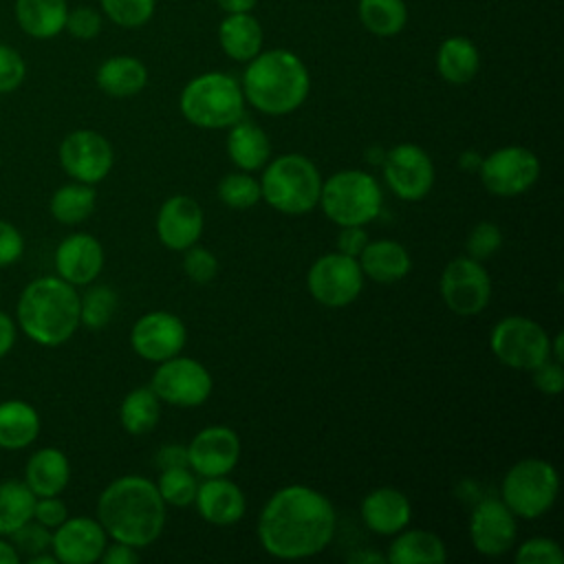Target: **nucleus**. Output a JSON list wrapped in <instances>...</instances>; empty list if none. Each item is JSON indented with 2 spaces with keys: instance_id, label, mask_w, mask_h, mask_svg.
I'll return each instance as SVG.
<instances>
[{
  "instance_id": "7c9ffc66",
  "label": "nucleus",
  "mask_w": 564,
  "mask_h": 564,
  "mask_svg": "<svg viewBox=\"0 0 564 564\" xmlns=\"http://www.w3.org/2000/svg\"><path fill=\"white\" fill-rule=\"evenodd\" d=\"M40 434L37 410L22 401L9 399L0 403V447L2 449H24Z\"/></svg>"
},
{
  "instance_id": "9b49d317",
  "label": "nucleus",
  "mask_w": 564,
  "mask_h": 564,
  "mask_svg": "<svg viewBox=\"0 0 564 564\" xmlns=\"http://www.w3.org/2000/svg\"><path fill=\"white\" fill-rule=\"evenodd\" d=\"M150 388L154 390L159 401L178 408H196L205 403L212 394V375L200 361L176 355L159 364L152 375Z\"/></svg>"
},
{
  "instance_id": "864d4df0",
  "label": "nucleus",
  "mask_w": 564,
  "mask_h": 564,
  "mask_svg": "<svg viewBox=\"0 0 564 564\" xmlns=\"http://www.w3.org/2000/svg\"><path fill=\"white\" fill-rule=\"evenodd\" d=\"M99 560L104 564H134L139 560V553H137L134 546L115 540V544H106Z\"/></svg>"
},
{
  "instance_id": "72a5a7b5",
  "label": "nucleus",
  "mask_w": 564,
  "mask_h": 564,
  "mask_svg": "<svg viewBox=\"0 0 564 564\" xmlns=\"http://www.w3.org/2000/svg\"><path fill=\"white\" fill-rule=\"evenodd\" d=\"M159 416H161L159 397L154 394V390L150 386L130 390L119 405V421H121L123 430L130 434H137V436L154 430Z\"/></svg>"
},
{
  "instance_id": "393cba45",
  "label": "nucleus",
  "mask_w": 564,
  "mask_h": 564,
  "mask_svg": "<svg viewBox=\"0 0 564 564\" xmlns=\"http://www.w3.org/2000/svg\"><path fill=\"white\" fill-rule=\"evenodd\" d=\"M68 0H15L13 13L22 33L33 40H53L64 31Z\"/></svg>"
},
{
  "instance_id": "f8f14e48",
  "label": "nucleus",
  "mask_w": 564,
  "mask_h": 564,
  "mask_svg": "<svg viewBox=\"0 0 564 564\" xmlns=\"http://www.w3.org/2000/svg\"><path fill=\"white\" fill-rule=\"evenodd\" d=\"M540 176L538 156L522 145L494 150L480 161V181L496 196H518L527 192Z\"/></svg>"
},
{
  "instance_id": "e433bc0d",
  "label": "nucleus",
  "mask_w": 564,
  "mask_h": 564,
  "mask_svg": "<svg viewBox=\"0 0 564 564\" xmlns=\"http://www.w3.org/2000/svg\"><path fill=\"white\" fill-rule=\"evenodd\" d=\"M115 311H117V293L106 284L90 286L79 297V324H84L90 330H99L106 324H110Z\"/></svg>"
},
{
  "instance_id": "c85d7f7f",
  "label": "nucleus",
  "mask_w": 564,
  "mask_h": 564,
  "mask_svg": "<svg viewBox=\"0 0 564 564\" xmlns=\"http://www.w3.org/2000/svg\"><path fill=\"white\" fill-rule=\"evenodd\" d=\"M227 154L242 172H256L264 167L269 161V154H271L269 137L258 123L242 117L240 121L229 126Z\"/></svg>"
},
{
  "instance_id": "a18cd8bd",
  "label": "nucleus",
  "mask_w": 564,
  "mask_h": 564,
  "mask_svg": "<svg viewBox=\"0 0 564 564\" xmlns=\"http://www.w3.org/2000/svg\"><path fill=\"white\" fill-rule=\"evenodd\" d=\"M26 77L24 57L9 44H0V95L13 93Z\"/></svg>"
},
{
  "instance_id": "ea45409f",
  "label": "nucleus",
  "mask_w": 564,
  "mask_h": 564,
  "mask_svg": "<svg viewBox=\"0 0 564 564\" xmlns=\"http://www.w3.org/2000/svg\"><path fill=\"white\" fill-rule=\"evenodd\" d=\"M104 15L123 29L143 26L156 7V0H99Z\"/></svg>"
},
{
  "instance_id": "ddd939ff",
  "label": "nucleus",
  "mask_w": 564,
  "mask_h": 564,
  "mask_svg": "<svg viewBox=\"0 0 564 564\" xmlns=\"http://www.w3.org/2000/svg\"><path fill=\"white\" fill-rule=\"evenodd\" d=\"M441 295L447 308L460 317L480 313L491 297V280L485 267L469 258H454L441 275Z\"/></svg>"
},
{
  "instance_id": "a211bd4d",
  "label": "nucleus",
  "mask_w": 564,
  "mask_h": 564,
  "mask_svg": "<svg viewBox=\"0 0 564 564\" xmlns=\"http://www.w3.org/2000/svg\"><path fill=\"white\" fill-rule=\"evenodd\" d=\"M469 540L480 555L507 553L516 542V516L498 498L480 500L469 516Z\"/></svg>"
},
{
  "instance_id": "4d7b16f0",
  "label": "nucleus",
  "mask_w": 564,
  "mask_h": 564,
  "mask_svg": "<svg viewBox=\"0 0 564 564\" xmlns=\"http://www.w3.org/2000/svg\"><path fill=\"white\" fill-rule=\"evenodd\" d=\"M18 562H20V553L11 542L2 540L0 535V564H18Z\"/></svg>"
},
{
  "instance_id": "4c0bfd02",
  "label": "nucleus",
  "mask_w": 564,
  "mask_h": 564,
  "mask_svg": "<svg viewBox=\"0 0 564 564\" xmlns=\"http://www.w3.org/2000/svg\"><path fill=\"white\" fill-rule=\"evenodd\" d=\"M156 489H159L165 505L187 507L196 498L198 482H196L194 471L189 467H172V469L161 471Z\"/></svg>"
},
{
  "instance_id": "b1692460",
  "label": "nucleus",
  "mask_w": 564,
  "mask_h": 564,
  "mask_svg": "<svg viewBox=\"0 0 564 564\" xmlns=\"http://www.w3.org/2000/svg\"><path fill=\"white\" fill-rule=\"evenodd\" d=\"M70 480V465L62 449L42 447L33 452L24 467V482L40 496H59Z\"/></svg>"
},
{
  "instance_id": "8fccbe9b",
  "label": "nucleus",
  "mask_w": 564,
  "mask_h": 564,
  "mask_svg": "<svg viewBox=\"0 0 564 564\" xmlns=\"http://www.w3.org/2000/svg\"><path fill=\"white\" fill-rule=\"evenodd\" d=\"M24 253L22 234L7 220H0V269L18 262Z\"/></svg>"
},
{
  "instance_id": "473e14b6",
  "label": "nucleus",
  "mask_w": 564,
  "mask_h": 564,
  "mask_svg": "<svg viewBox=\"0 0 564 564\" xmlns=\"http://www.w3.org/2000/svg\"><path fill=\"white\" fill-rule=\"evenodd\" d=\"M35 494L24 480L0 482V535H11L24 522L33 520Z\"/></svg>"
},
{
  "instance_id": "79ce46f5",
  "label": "nucleus",
  "mask_w": 564,
  "mask_h": 564,
  "mask_svg": "<svg viewBox=\"0 0 564 564\" xmlns=\"http://www.w3.org/2000/svg\"><path fill=\"white\" fill-rule=\"evenodd\" d=\"M518 564H562L564 551L551 538H531L516 551Z\"/></svg>"
},
{
  "instance_id": "412c9836",
  "label": "nucleus",
  "mask_w": 564,
  "mask_h": 564,
  "mask_svg": "<svg viewBox=\"0 0 564 564\" xmlns=\"http://www.w3.org/2000/svg\"><path fill=\"white\" fill-rule=\"evenodd\" d=\"M104 269V247L90 234H70L55 249V271L73 286L97 280Z\"/></svg>"
},
{
  "instance_id": "a878e982",
  "label": "nucleus",
  "mask_w": 564,
  "mask_h": 564,
  "mask_svg": "<svg viewBox=\"0 0 564 564\" xmlns=\"http://www.w3.org/2000/svg\"><path fill=\"white\" fill-rule=\"evenodd\" d=\"M359 267L364 275L379 284H392L408 275L412 260L405 247L397 240H368L364 251L359 253Z\"/></svg>"
},
{
  "instance_id": "423d86ee",
  "label": "nucleus",
  "mask_w": 564,
  "mask_h": 564,
  "mask_svg": "<svg viewBox=\"0 0 564 564\" xmlns=\"http://www.w3.org/2000/svg\"><path fill=\"white\" fill-rule=\"evenodd\" d=\"M322 176L304 154H282L267 161L260 178V198L282 214H306L319 203Z\"/></svg>"
},
{
  "instance_id": "c756f323",
  "label": "nucleus",
  "mask_w": 564,
  "mask_h": 564,
  "mask_svg": "<svg viewBox=\"0 0 564 564\" xmlns=\"http://www.w3.org/2000/svg\"><path fill=\"white\" fill-rule=\"evenodd\" d=\"M386 560L390 564H441L447 560L443 540L425 529H401L392 540Z\"/></svg>"
},
{
  "instance_id": "6e6552de",
  "label": "nucleus",
  "mask_w": 564,
  "mask_h": 564,
  "mask_svg": "<svg viewBox=\"0 0 564 564\" xmlns=\"http://www.w3.org/2000/svg\"><path fill=\"white\" fill-rule=\"evenodd\" d=\"M557 489L560 478L551 463L542 458H522L505 474L500 485V500L513 516L533 520L553 507Z\"/></svg>"
},
{
  "instance_id": "f03ea898",
  "label": "nucleus",
  "mask_w": 564,
  "mask_h": 564,
  "mask_svg": "<svg viewBox=\"0 0 564 564\" xmlns=\"http://www.w3.org/2000/svg\"><path fill=\"white\" fill-rule=\"evenodd\" d=\"M97 520L112 540L143 549L163 531L165 502L152 480L143 476H121L101 491Z\"/></svg>"
},
{
  "instance_id": "09e8293b",
  "label": "nucleus",
  "mask_w": 564,
  "mask_h": 564,
  "mask_svg": "<svg viewBox=\"0 0 564 564\" xmlns=\"http://www.w3.org/2000/svg\"><path fill=\"white\" fill-rule=\"evenodd\" d=\"M66 518H68L66 505L57 496H40V498H35V507H33V520L35 522L44 524L46 529H55Z\"/></svg>"
},
{
  "instance_id": "c03bdc74",
  "label": "nucleus",
  "mask_w": 564,
  "mask_h": 564,
  "mask_svg": "<svg viewBox=\"0 0 564 564\" xmlns=\"http://www.w3.org/2000/svg\"><path fill=\"white\" fill-rule=\"evenodd\" d=\"M183 269L187 273V278L196 284H207L216 278L218 273V260L216 256L205 249V247H198L196 242L192 247L185 249V256H183Z\"/></svg>"
},
{
  "instance_id": "dca6fc26",
  "label": "nucleus",
  "mask_w": 564,
  "mask_h": 564,
  "mask_svg": "<svg viewBox=\"0 0 564 564\" xmlns=\"http://www.w3.org/2000/svg\"><path fill=\"white\" fill-rule=\"evenodd\" d=\"M187 339L185 324L181 317L167 311H150L141 315L130 330L132 350L148 361H165L176 357Z\"/></svg>"
},
{
  "instance_id": "de8ad7c7",
  "label": "nucleus",
  "mask_w": 564,
  "mask_h": 564,
  "mask_svg": "<svg viewBox=\"0 0 564 564\" xmlns=\"http://www.w3.org/2000/svg\"><path fill=\"white\" fill-rule=\"evenodd\" d=\"M533 383L542 394H560L564 388V370H562V361L557 359H544L542 364H538L533 370Z\"/></svg>"
},
{
  "instance_id": "f3484780",
  "label": "nucleus",
  "mask_w": 564,
  "mask_h": 564,
  "mask_svg": "<svg viewBox=\"0 0 564 564\" xmlns=\"http://www.w3.org/2000/svg\"><path fill=\"white\" fill-rule=\"evenodd\" d=\"M240 458V438L225 425L200 430L187 445V465L203 478L227 476Z\"/></svg>"
},
{
  "instance_id": "4be33fe9",
  "label": "nucleus",
  "mask_w": 564,
  "mask_h": 564,
  "mask_svg": "<svg viewBox=\"0 0 564 564\" xmlns=\"http://www.w3.org/2000/svg\"><path fill=\"white\" fill-rule=\"evenodd\" d=\"M194 502L200 518L216 527L238 522L245 516L247 507L242 489L236 482L227 480L225 476L205 478V482H200L196 489Z\"/></svg>"
},
{
  "instance_id": "58836bf2",
  "label": "nucleus",
  "mask_w": 564,
  "mask_h": 564,
  "mask_svg": "<svg viewBox=\"0 0 564 564\" xmlns=\"http://www.w3.org/2000/svg\"><path fill=\"white\" fill-rule=\"evenodd\" d=\"M218 198L231 209H247L260 200V181L247 172L225 174L218 183Z\"/></svg>"
},
{
  "instance_id": "20e7f679",
  "label": "nucleus",
  "mask_w": 564,
  "mask_h": 564,
  "mask_svg": "<svg viewBox=\"0 0 564 564\" xmlns=\"http://www.w3.org/2000/svg\"><path fill=\"white\" fill-rule=\"evenodd\" d=\"M18 324L40 346L68 341L79 326V295L59 275L29 282L18 300Z\"/></svg>"
},
{
  "instance_id": "cd10ccee",
  "label": "nucleus",
  "mask_w": 564,
  "mask_h": 564,
  "mask_svg": "<svg viewBox=\"0 0 564 564\" xmlns=\"http://www.w3.org/2000/svg\"><path fill=\"white\" fill-rule=\"evenodd\" d=\"M95 79L110 97H134L148 84V68L132 55H112L99 64Z\"/></svg>"
},
{
  "instance_id": "6e6d98bb",
  "label": "nucleus",
  "mask_w": 564,
  "mask_h": 564,
  "mask_svg": "<svg viewBox=\"0 0 564 564\" xmlns=\"http://www.w3.org/2000/svg\"><path fill=\"white\" fill-rule=\"evenodd\" d=\"M218 7L225 11V13H242V11H251L258 0H216Z\"/></svg>"
},
{
  "instance_id": "2eb2a0df",
  "label": "nucleus",
  "mask_w": 564,
  "mask_h": 564,
  "mask_svg": "<svg viewBox=\"0 0 564 564\" xmlns=\"http://www.w3.org/2000/svg\"><path fill=\"white\" fill-rule=\"evenodd\" d=\"M383 176L397 198L421 200L434 185V165L423 148L399 143L383 156Z\"/></svg>"
},
{
  "instance_id": "6ab92c4d",
  "label": "nucleus",
  "mask_w": 564,
  "mask_h": 564,
  "mask_svg": "<svg viewBox=\"0 0 564 564\" xmlns=\"http://www.w3.org/2000/svg\"><path fill=\"white\" fill-rule=\"evenodd\" d=\"M106 549V531L99 520L66 518L51 535V551L62 564H93Z\"/></svg>"
},
{
  "instance_id": "603ef678",
  "label": "nucleus",
  "mask_w": 564,
  "mask_h": 564,
  "mask_svg": "<svg viewBox=\"0 0 564 564\" xmlns=\"http://www.w3.org/2000/svg\"><path fill=\"white\" fill-rule=\"evenodd\" d=\"M156 467L163 469H172V467H189L187 465V445H178V443H170L163 445L156 452Z\"/></svg>"
},
{
  "instance_id": "13d9d810",
  "label": "nucleus",
  "mask_w": 564,
  "mask_h": 564,
  "mask_svg": "<svg viewBox=\"0 0 564 564\" xmlns=\"http://www.w3.org/2000/svg\"><path fill=\"white\" fill-rule=\"evenodd\" d=\"M350 560H352V562H386V557H383V555L368 553V551H364V553H355V555H350Z\"/></svg>"
},
{
  "instance_id": "2f4dec72",
  "label": "nucleus",
  "mask_w": 564,
  "mask_h": 564,
  "mask_svg": "<svg viewBox=\"0 0 564 564\" xmlns=\"http://www.w3.org/2000/svg\"><path fill=\"white\" fill-rule=\"evenodd\" d=\"M480 66L478 46L465 35H452L436 51V70L449 84H467Z\"/></svg>"
},
{
  "instance_id": "4468645a",
  "label": "nucleus",
  "mask_w": 564,
  "mask_h": 564,
  "mask_svg": "<svg viewBox=\"0 0 564 564\" xmlns=\"http://www.w3.org/2000/svg\"><path fill=\"white\" fill-rule=\"evenodd\" d=\"M112 161L115 154L110 141L95 130H75L59 143V163L64 172L79 183L95 185L104 181Z\"/></svg>"
},
{
  "instance_id": "bf43d9fd",
  "label": "nucleus",
  "mask_w": 564,
  "mask_h": 564,
  "mask_svg": "<svg viewBox=\"0 0 564 564\" xmlns=\"http://www.w3.org/2000/svg\"><path fill=\"white\" fill-rule=\"evenodd\" d=\"M57 560H55V555L51 553V555H46V553H40V555H33V557H29V564H55Z\"/></svg>"
},
{
  "instance_id": "3c124183",
  "label": "nucleus",
  "mask_w": 564,
  "mask_h": 564,
  "mask_svg": "<svg viewBox=\"0 0 564 564\" xmlns=\"http://www.w3.org/2000/svg\"><path fill=\"white\" fill-rule=\"evenodd\" d=\"M366 245H368V234L364 231L361 225L341 227V231L337 236V251L339 253H346L350 258H359V253L364 251Z\"/></svg>"
},
{
  "instance_id": "39448f33",
  "label": "nucleus",
  "mask_w": 564,
  "mask_h": 564,
  "mask_svg": "<svg viewBox=\"0 0 564 564\" xmlns=\"http://www.w3.org/2000/svg\"><path fill=\"white\" fill-rule=\"evenodd\" d=\"M183 117L196 128L220 130L245 117L242 86L227 73H203L185 84L178 99Z\"/></svg>"
},
{
  "instance_id": "f257e3e1",
  "label": "nucleus",
  "mask_w": 564,
  "mask_h": 564,
  "mask_svg": "<svg viewBox=\"0 0 564 564\" xmlns=\"http://www.w3.org/2000/svg\"><path fill=\"white\" fill-rule=\"evenodd\" d=\"M335 535L330 500L306 485L278 489L260 511V546L280 560H302L324 551Z\"/></svg>"
},
{
  "instance_id": "c9c22d12",
  "label": "nucleus",
  "mask_w": 564,
  "mask_h": 564,
  "mask_svg": "<svg viewBox=\"0 0 564 564\" xmlns=\"http://www.w3.org/2000/svg\"><path fill=\"white\" fill-rule=\"evenodd\" d=\"M357 13L364 29L379 37L401 33L408 22V7L403 0H359Z\"/></svg>"
},
{
  "instance_id": "bb28decb",
  "label": "nucleus",
  "mask_w": 564,
  "mask_h": 564,
  "mask_svg": "<svg viewBox=\"0 0 564 564\" xmlns=\"http://www.w3.org/2000/svg\"><path fill=\"white\" fill-rule=\"evenodd\" d=\"M218 42L225 55H229L231 59L249 62L262 51L264 33L251 11L227 13V18L218 26Z\"/></svg>"
},
{
  "instance_id": "9d476101",
  "label": "nucleus",
  "mask_w": 564,
  "mask_h": 564,
  "mask_svg": "<svg viewBox=\"0 0 564 564\" xmlns=\"http://www.w3.org/2000/svg\"><path fill=\"white\" fill-rule=\"evenodd\" d=\"M308 293L324 306L341 308L357 300L364 286V271L357 258L346 253H326L317 258L306 275Z\"/></svg>"
},
{
  "instance_id": "5fc2aeb1",
  "label": "nucleus",
  "mask_w": 564,
  "mask_h": 564,
  "mask_svg": "<svg viewBox=\"0 0 564 564\" xmlns=\"http://www.w3.org/2000/svg\"><path fill=\"white\" fill-rule=\"evenodd\" d=\"M13 344H15V324L4 311H0V359L9 355Z\"/></svg>"
},
{
  "instance_id": "49530a36",
  "label": "nucleus",
  "mask_w": 564,
  "mask_h": 564,
  "mask_svg": "<svg viewBox=\"0 0 564 564\" xmlns=\"http://www.w3.org/2000/svg\"><path fill=\"white\" fill-rule=\"evenodd\" d=\"M101 13L93 7H75L68 9L64 31H68L75 40H93L101 33Z\"/></svg>"
},
{
  "instance_id": "0eeeda50",
  "label": "nucleus",
  "mask_w": 564,
  "mask_h": 564,
  "mask_svg": "<svg viewBox=\"0 0 564 564\" xmlns=\"http://www.w3.org/2000/svg\"><path fill=\"white\" fill-rule=\"evenodd\" d=\"M383 194L375 176L364 170H341L322 183L319 205L339 227L366 225L381 212Z\"/></svg>"
},
{
  "instance_id": "aec40b11",
  "label": "nucleus",
  "mask_w": 564,
  "mask_h": 564,
  "mask_svg": "<svg viewBox=\"0 0 564 564\" xmlns=\"http://www.w3.org/2000/svg\"><path fill=\"white\" fill-rule=\"evenodd\" d=\"M203 209L200 205L185 194L167 198L156 216V236L172 251H185L203 234Z\"/></svg>"
},
{
  "instance_id": "1a4fd4ad",
  "label": "nucleus",
  "mask_w": 564,
  "mask_h": 564,
  "mask_svg": "<svg viewBox=\"0 0 564 564\" xmlns=\"http://www.w3.org/2000/svg\"><path fill=\"white\" fill-rule=\"evenodd\" d=\"M489 346L500 364L516 370H533L551 357V339L546 330L522 315L502 317L491 328Z\"/></svg>"
},
{
  "instance_id": "7ed1b4c3",
  "label": "nucleus",
  "mask_w": 564,
  "mask_h": 564,
  "mask_svg": "<svg viewBox=\"0 0 564 564\" xmlns=\"http://www.w3.org/2000/svg\"><path fill=\"white\" fill-rule=\"evenodd\" d=\"M240 86L245 99L256 110L280 117L304 104L311 90V77L295 53L271 48L249 59Z\"/></svg>"
},
{
  "instance_id": "f704fd0d",
  "label": "nucleus",
  "mask_w": 564,
  "mask_h": 564,
  "mask_svg": "<svg viewBox=\"0 0 564 564\" xmlns=\"http://www.w3.org/2000/svg\"><path fill=\"white\" fill-rule=\"evenodd\" d=\"M97 194L88 183H68L55 189L51 196V214L62 225L84 223L95 209Z\"/></svg>"
},
{
  "instance_id": "a19ab883",
  "label": "nucleus",
  "mask_w": 564,
  "mask_h": 564,
  "mask_svg": "<svg viewBox=\"0 0 564 564\" xmlns=\"http://www.w3.org/2000/svg\"><path fill=\"white\" fill-rule=\"evenodd\" d=\"M51 535H53L51 529H46L44 524H40L35 520H29L20 529H15L9 538L20 555L33 557V555H40L51 549Z\"/></svg>"
},
{
  "instance_id": "5701e85b",
  "label": "nucleus",
  "mask_w": 564,
  "mask_h": 564,
  "mask_svg": "<svg viewBox=\"0 0 564 564\" xmlns=\"http://www.w3.org/2000/svg\"><path fill=\"white\" fill-rule=\"evenodd\" d=\"M412 516L410 500L403 491L394 487L372 489L361 500V520L364 524L379 535H397L408 527Z\"/></svg>"
},
{
  "instance_id": "37998d69",
  "label": "nucleus",
  "mask_w": 564,
  "mask_h": 564,
  "mask_svg": "<svg viewBox=\"0 0 564 564\" xmlns=\"http://www.w3.org/2000/svg\"><path fill=\"white\" fill-rule=\"evenodd\" d=\"M467 256L474 260H487L502 247V234L500 227L494 223H478L469 236H467Z\"/></svg>"
}]
</instances>
